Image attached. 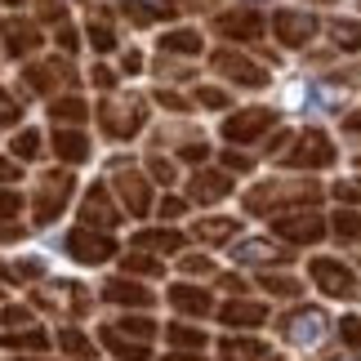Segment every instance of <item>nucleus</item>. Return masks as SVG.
Returning <instances> with one entry per match:
<instances>
[{
	"mask_svg": "<svg viewBox=\"0 0 361 361\" xmlns=\"http://www.w3.org/2000/svg\"><path fill=\"white\" fill-rule=\"evenodd\" d=\"M317 197H322V188H317L312 178H299V183L272 178V183H259V188L245 197V210H250V214H272V210H286V205H299V210H308Z\"/></svg>",
	"mask_w": 361,
	"mask_h": 361,
	"instance_id": "obj_1",
	"label": "nucleus"
},
{
	"mask_svg": "<svg viewBox=\"0 0 361 361\" xmlns=\"http://www.w3.org/2000/svg\"><path fill=\"white\" fill-rule=\"evenodd\" d=\"M99 121H103L107 138H134L147 121V107H143V99H134V94H107L103 107H99Z\"/></svg>",
	"mask_w": 361,
	"mask_h": 361,
	"instance_id": "obj_2",
	"label": "nucleus"
},
{
	"mask_svg": "<svg viewBox=\"0 0 361 361\" xmlns=\"http://www.w3.org/2000/svg\"><path fill=\"white\" fill-rule=\"evenodd\" d=\"M330 161H335V143L322 130H303L286 147V165H295V170H326Z\"/></svg>",
	"mask_w": 361,
	"mask_h": 361,
	"instance_id": "obj_3",
	"label": "nucleus"
},
{
	"mask_svg": "<svg viewBox=\"0 0 361 361\" xmlns=\"http://www.w3.org/2000/svg\"><path fill=\"white\" fill-rule=\"evenodd\" d=\"M210 67L219 76H228L232 85H245V90H263V85H268V72H263L259 63H250L245 54H237V49H214Z\"/></svg>",
	"mask_w": 361,
	"mask_h": 361,
	"instance_id": "obj_4",
	"label": "nucleus"
},
{
	"mask_svg": "<svg viewBox=\"0 0 361 361\" xmlns=\"http://www.w3.org/2000/svg\"><path fill=\"white\" fill-rule=\"evenodd\" d=\"M272 36L281 40L286 49H303L317 36V13H308V9H276L272 13Z\"/></svg>",
	"mask_w": 361,
	"mask_h": 361,
	"instance_id": "obj_5",
	"label": "nucleus"
},
{
	"mask_svg": "<svg viewBox=\"0 0 361 361\" xmlns=\"http://www.w3.org/2000/svg\"><path fill=\"white\" fill-rule=\"evenodd\" d=\"M308 272H312V281L322 286L326 295H335V299H357V276H353V268H343L339 259H312Z\"/></svg>",
	"mask_w": 361,
	"mask_h": 361,
	"instance_id": "obj_6",
	"label": "nucleus"
},
{
	"mask_svg": "<svg viewBox=\"0 0 361 361\" xmlns=\"http://www.w3.org/2000/svg\"><path fill=\"white\" fill-rule=\"evenodd\" d=\"M67 197H72V174H45L36 192V224H54L63 214Z\"/></svg>",
	"mask_w": 361,
	"mask_h": 361,
	"instance_id": "obj_7",
	"label": "nucleus"
},
{
	"mask_svg": "<svg viewBox=\"0 0 361 361\" xmlns=\"http://www.w3.org/2000/svg\"><path fill=\"white\" fill-rule=\"evenodd\" d=\"M67 255H72L76 263H103V259L116 255V241L107 237V232H94V228H72Z\"/></svg>",
	"mask_w": 361,
	"mask_h": 361,
	"instance_id": "obj_8",
	"label": "nucleus"
},
{
	"mask_svg": "<svg viewBox=\"0 0 361 361\" xmlns=\"http://www.w3.org/2000/svg\"><path fill=\"white\" fill-rule=\"evenodd\" d=\"M272 232L281 241H295V245H312V241H322L326 237V224L317 214L308 210H299V214H276L272 219Z\"/></svg>",
	"mask_w": 361,
	"mask_h": 361,
	"instance_id": "obj_9",
	"label": "nucleus"
},
{
	"mask_svg": "<svg viewBox=\"0 0 361 361\" xmlns=\"http://www.w3.org/2000/svg\"><path fill=\"white\" fill-rule=\"evenodd\" d=\"M272 121H276V116L268 112V107H241L237 116L224 121V138H228V143H250V138L268 134Z\"/></svg>",
	"mask_w": 361,
	"mask_h": 361,
	"instance_id": "obj_10",
	"label": "nucleus"
},
{
	"mask_svg": "<svg viewBox=\"0 0 361 361\" xmlns=\"http://www.w3.org/2000/svg\"><path fill=\"white\" fill-rule=\"evenodd\" d=\"M116 219H121V210L112 205V197H107V188H103V183H94V188L85 192V201H80V224H85V228H99V232H107V228H116Z\"/></svg>",
	"mask_w": 361,
	"mask_h": 361,
	"instance_id": "obj_11",
	"label": "nucleus"
},
{
	"mask_svg": "<svg viewBox=\"0 0 361 361\" xmlns=\"http://www.w3.org/2000/svg\"><path fill=\"white\" fill-rule=\"evenodd\" d=\"M116 192H121V201H125V210L143 219L152 210V188H147V178L138 174V170H125V165H116Z\"/></svg>",
	"mask_w": 361,
	"mask_h": 361,
	"instance_id": "obj_12",
	"label": "nucleus"
},
{
	"mask_svg": "<svg viewBox=\"0 0 361 361\" xmlns=\"http://www.w3.org/2000/svg\"><path fill=\"white\" fill-rule=\"evenodd\" d=\"M281 330H286L290 343H317L326 335V312L322 308H299V312H290L281 322Z\"/></svg>",
	"mask_w": 361,
	"mask_h": 361,
	"instance_id": "obj_13",
	"label": "nucleus"
},
{
	"mask_svg": "<svg viewBox=\"0 0 361 361\" xmlns=\"http://www.w3.org/2000/svg\"><path fill=\"white\" fill-rule=\"evenodd\" d=\"M0 40H5V49L13 59H27L32 49H40V27L27 18H5L0 23Z\"/></svg>",
	"mask_w": 361,
	"mask_h": 361,
	"instance_id": "obj_14",
	"label": "nucleus"
},
{
	"mask_svg": "<svg viewBox=\"0 0 361 361\" xmlns=\"http://www.w3.org/2000/svg\"><path fill=\"white\" fill-rule=\"evenodd\" d=\"M219 32H224L228 40H263V32H268V23H263V13H250V9H232V13H219Z\"/></svg>",
	"mask_w": 361,
	"mask_h": 361,
	"instance_id": "obj_15",
	"label": "nucleus"
},
{
	"mask_svg": "<svg viewBox=\"0 0 361 361\" xmlns=\"http://www.w3.org/2000/svg\"><path fill=\"white\" fill-rule=\"evenodd\" d=\"M54 157L59 161H67V165H80L90 157V138H85V130H76V125H63V130H54Z\"/></svg>",
	"mask_w": 361,
	"mask_h": 361,
	"instance_id": "obj_16",
	"label": "nucleus"
},
{
	"mask_svg": "<svg viewBox=\"0 0 361 361\" xmlns=\"http://www.w3.org/2000/svg\"><path fill=\"white\" fill-rule=\"evenodd\" d=\"M23 80H27V85H32L36 94H45V90H54V85H59V80H67V85H72V80H76V72H72V63H59V59H49V63H36V67H27V72H23Z\"/></svg>",
	"mask_w": 361,
	"mask_h": 361,
	"instance_id": "obj_17",
	"label": "nucleus"
},
{
	"mask_svg": "<svg viewBox=\"0 0 361 361\" xmlns=\"http://www.w3.org/2000/svg\"><path fill=\"white\" fill-rule=\"evenodd\" d=\"M188 192H192V201L210 205V201H224L228 192H232V178H228V174H219V170H201V174L188 183Z\"/></svg>",
	"mask_w": 361,
	"mask_h": 361,
	"instance_id": "obj_18",
	"label": "nucleus"
},
{
	"mask_svg": "<svg viewBox=\"0 0 361 361\" xmlns=\"http://www.w3.org/2000/svg\"><path fill=\"white\" fill-rule=\"evenodd\" d=\"M232 259L237 263H286L290 250L276 241H241V245H232Z\"/></svg>",
	"mask_w": 361,
	"mask_h": 361,
	"instance_id": "obj_19",
	"label": "nucleus"
},
{
	"mask_svg": "<svg viewBox=\"0 0 361 361\" xmlns=\"http://www.w3.org/2000/svg\"><path fill=\"white\" fill-rule=\"evenodd\" d=\"M103 295L112 303H121V308H152V290L138 286V281H121V276L103 286Z\"/></svg>",
	"mask_w": 361,
	"mask_h": 361,
	"instance_id": "obj_20",
	"label": "nucleus"
},
{
	"mask_svg": "<svg viewBox=\"0 0 361 361\" xmlns=\"http://www.w3.org/2000/svg\"><path fill=\"white\" fill-rule=\"evenodd\" d=\"M103 348H107V353H116L121 361H147V357H152V348H147L143 339H125L116 326H107V330H103Z\"/></svg>",
	"mask_w": 361,
	"mask_h": 361,
	"instance_id": "obj_21",
	"label": "nucleus"
},
{
	"mask_svg": "<svg viewBox=\"0 0 361 361\" xmlns=\"http://www.w3.org/2000/svg\"><path fill=\"white\" fill-rule=\"evenodd\" d=\"M205 40L197 27H178V32H165L161 36V54H178V59H192V54H201Z\"/></svg>",
	"mask_w": 361,
	"mask_h": 361,
	"instance_id": "obj_22",
	"label": "nucleus"
},
{
	"mask_svg": "<svg viewBox=\"0 0 361 361\" xmlns=\"http://www.w3.org/2000/svg\"><path fill=\"white\" fill-rule=\"evenodd\" d=\"M121 5L130 9V18L138 27H147V23H157V18H174V13H178L174 0H121Z\"/></svg>",
	"mask_w": 361,
	"mask_h": 361,
	"instance_id": "obj_23",
	"label": "nucleus"
},
{
	"mask_svg": "<svg viewBox=\"0 0 361 361\" xmlns=\"http://www.w3.org/2000/svg\"><path fill=\"white\" fill-rule=\"evenodd\" d=\"M224 317L228 326H263L268 322V308L263 303H250V299H232V303H224Z\"/></svg>",
	"mask_w": 361,
	"mask_h": 361,
	"instance_id": "obj_24",
	"label": "nucleus"
},
{
	"mask_svg": "<svg viewBox=\"0 0 361 361\" xmlns=\"http://www.w3.org/2000/svg\"><path fill=\"white\" fill-rule=\"evenodd\" d=\"M170 303L178 312H188V317H205L210 312V295L197 286H170Z\"/></svg>",
	"mask_w": 361,
	"mask_h": 361,
	"instance_id": "obj_25",
	"label": "nucleus"
},
{
	"mask_svg": "<svg viewBox=\"0 0 361 361\" xmlns=\"http://www.w3.org/2000/svg\"><path fill=\"white\" fill-rule=\"evenodd\" d=\"M0 348H13V353H45L49 348V335L36 326L27 330H13V335H0Z\"/></svg>",
	"mask_w": 361,
	"mask_h": 361,
	"instance_id": "obj_26",
	"label": "nucleus"
},
{
	"mask_svg": "<svg viewBox=\"0 0 361 361\" xmlns=\"http://www.w3.org/2000/svg\"><path fill=\"white\" fill-rule=\"evenodd\" d=\"M219 353H224V361H263L268 357V348L259 339H241V335H228L219 343Z\"/></svg>",
	"mask_w": 361,
	"mask_h": 361,
	"instance_id": "obj_27",
	"label": "nucleus"
},
{
	"mask_svg": "<svg viewBox=\"0 0 361 361\" xmlns=\"http://www.w3.org/2000/svg\"><path fill=\"white\" fill-rule=\"evenodd\" d=\"M85 36H90V45L99 49V54H112V49H116V27H112V18H107V9H99V13L90 18Z\"/></svg>",
	"mask_w": 361,
	"mask_h": 361,
	"instance_id": "obj_28",
	"label": "nucleus"
},
{
	"mask_svg": "<svg viewBox=\"0 0 361 361\" xmlns=\"http://www.w3.org/2000/svg\"><path fill=\"white\" fill-rule=\"evenodd\" d=\"M49 116L54 121H67V125H80V121L90 116V103L80 99V94H63V99L49 103Z\"/></svg>",
	"mask_w": 361,
	"mask_h": 361,
	"instance_id": "obj_29",
	"label": "nucleus"
},
{
	"mask_svg": "<svg viewBox=\"0 0 361 361\" xmlns=\"http://www.w3.org/2000/svg\"><path fill=\"white\" fill-rule=\"evenodd\" d=\"M330 40H335L343 54H357L361 49V23L357 18H335L330 23Z\"/></svg>",
	"mask_w": 361,
	"mask_h": 361,
	"instance_id": "obj_30",
	"label": "nucleus"
},
{
	"mask_svg": "<svg viewBox=\"0 0 361 361\" xmlns=\"http://www.w3.org/2000/svg\"><path fill=\"white\" fill-rule=\"evenodd\" d=\"M134 245L138 250H161V255H174V250H183V237H178L174 228H165V232H138Z\"/></svg>",
	"mask_w": 361,
	"mask_h": 361,
	"instance_id": "obj_31",
	"label": "nucleus"
},
{
	"mask_svg": "<svg viewBox=\"0 0 361 361\" xmlns=\"http://www.w3.org/2000/svg\"><path fill=\"white\" fill-rule=\"evenodd\" d=\"M197 237H201L205 245L232 241V237H237V224H232V219H201V224H197Z\"/></svg>",
	"mask_w": 361,
	"mask_h": 361,
	"instance_id": "obj_32",
	"label": "nucleus"
},
{
	"mask_svg": "<svg viewBox=\"0 0 361 361\" xmlns=\"http://www.w3.org/2000/svg\"><path fill=\"white\" fill-rule=\"evenodd\" d=\"M165 339H170L174 348H183V353H201L205 348V335H201V330H192V326H170V330H165Z\"/></svg>",
	"mask_w": 361,
	"mask_h": 361,
	"instance_id": "obj_33",
	"label": "nucleus"
},
{
	"mask_svg": "<svg viewBox=\"0 0 361 361\" xmlns=\"http://www.w3.org/2000/svg\"><path fill=\"white\" fill-rule=\"evenodd\" d=\"M335 232H339V241H361V210H343L335 214Z\"/></svg>",
	"mask_w": 361,
	"mask_h": 361,
	"instance_id": "obj_34",
	"label": "nucleus"
},
{
	"mask_svg": "<svg viewBox=\"0 0 361 361\" xmlns=\"http://www.w3.org/2000/svg\"><path fill=\"white\" fill-rule=\"evenodd\" d=\"M9 152H13V157H23V161H36V152H40V134H36V130H23V134H13Z\"/></svg>",
	"mask_w": 361,
	"mask_h": 361,
	"instance_id": "obj_35",
	"label": "nucleus"
},
{
	"mask_svg": "<svg viewBox=\"0 0 361 361\" xmlns=\"http://www.w3.org/2000/svg\"><path fill=\"white\" fill-rule=\"evenodd\" d=\"M59 343H63L67 357H90V353H94V343L80 335V330H59Z\"/></svg>",
	"mask_w": 361,
	"mask_h": 361,
	"instance_id": "obj_36",
	"label": "nucleus"
},
{
	"mask_svg": "<svg viewBox=\"0 0 361 361\" xmlns=\"http://www.w3.org/2000/svg\"><path fill=\"white\" fill-rule=\"evenodd\" d=\"M263 290H268V295H299V281L295 276H281V272H263Z\"/></svg>",
	"mask_w": 361,
	"mask_h": 361,
	"instance_id": "obj_37",
	"label": "nucleus"
},
{
	"mask_svg": "<svg viewBox=\"0 0 361 361\" xmlns=\"http://www.w3.org/2000/svg\"><path fill=\"white\" fill-rule=\"evenodd\" d=\"M116 330H121V335H134V339H143V343H147L152 335H157V326H152L147 317H125V322H121Z\"/></svg>",
	"mask_w": 361,
	"mask_h": 361,
	"instance_id": "obj_38",
	"label": "nucleus"
},
{
	"mask_svg": "<svg viewBox=\"0 0 361 361\" xmlns=\"http://www.w3.org/2000/svg\"><path fill=\"white\" fill-rule=\"evenodd\" d=\"M147 174L157 178V183H165V188L174 183V165L165 161V157H147Z\"/></svg>",
	"mask_w": 361,
	"mask_h": 361,
	"instance_id": "obj_39",
	"label": "nucleus"
},
{
	"mask_svg": "<svg viewBox=\"0 0 361 361\" xmlns=\"http://www.w3.org/2000/svg\"><path fill=\"white\" fill-rule=\"evenodd\" d=\"M125 272H143V276H157L161 263L147 259V255H125Z\"/></svg>",
	"mask_w": 361,
	"mask_h": 361,
	"instance_id": "obj_40",
	"label": "nucleus"
},
{
	"mask_svg": "<svg viewBox=\"0 0 361 361\" xmlns=\"http://www.w3.org/2000/svg\"><path fill=\"white\" fill-rule=\"evenodd\" d=\"M23 116V107H18V99H13L9 90H0V125H13Z\"/></svg>",
	"mask_w": 361,
	"mask_h": 361,
	"instance_id": "obj_41",
	"label": "nucleus"
},
{
	"mask_svg": "<svg viewBox=\"0 0 361 361\" xmlns=\"http://www.w3.org/2000/svg\"><path fill=\"white\" fill-rule=\"evenodd\" d=\"M255 170V161L241 157V152H224V174H250Z\"/></svg>",
	"mask_w": 361,
	"mask_h": 361,
	"instance_id": "obj_42",
	"label": "nucleus"
},
{
	"mask_svg": "<svg viewBox=\"0 0 361 361\" xmlns=\"http://www.w3.org/2000/svg\"><path fill=\"white\" fill-rule=\"evenodd\" d=\"M339 335H343L348 348H361V322H357V317H343V322H339Z\"/></svg>",
	"mask_w": 361,
	"mask_h": 361,
	"instance_id": "obj_43",
	"label": "nucleus"
},
{
	"mask_svg": "<svg viewBox=\"0 0 361 361\" xmlns=\"http://www.w3.org/2000/svg\"><path fill=\"white\" fill-rule=\"evenodd\" d=\"M335 197L353 210V205H361V183H343V178H339V183H335Z\"/></svg>",
	"mask_w": 361,
	"mask_h": 361,
	"instance_id": "obj_44",
	"label": "nucleus"
},
{
	"mask_svg": "<svg viewBox=\"0 0 361 361\" xmlns=\"http://www.w3.org/2000/svg\"><path fill=\"white\" fill-rule=\"evenodd\" d=\"M178 157L192 161V165H201L205 157H210V147H205V138H201V143H183V147H178Z\"/></svg>",
	"mask_w": 361,
	"mask_h": 361,
	"instance_id": "obj_45",
	"label": "nucleus"
},
{
	"mask_svg": "<svg viewBox=\"0 0 361 361\" xmlns=\"http://www.w3.org/2000/svg\"><path fill=\"white\" fill-rule=\"evenodd\" d=\"M183 272H192V276H205V272H214V263L205 259V255H188V259H183Z\"/></svg>",
	"mask_w": 361,
	"mask_h": 361,
	"instance_id": "obj_46",
	"label": "nucleus"
},
{
	"mask_svg": "<svg viewBox=\"0 0 361 361\" xmlns=\"http://www.w3.org/2000/svg\"><path fill=\"white\" fill-rule=\"evenodd\" d=\"M18 210H23V197H18V192H0V219H13Z\"/></svg>",
	"mask_w": 361,
	"mask_h": 361,
	"instance_id": "obj_47",
	"label": "nucleus"
},
{
	"mask_svg": "<svg viewBox=\"0 0 361 361\" xmlns=\"http://www.w3.org/2000/svg\"><path fill=\"white\" fill-rule=\"evenodd\" d=\"M197 103L201 107H228V94L224 90H197Z\"/></svg>",
	"mask_w": 361,
	"mask_h": 361,
	"instance_id": "obj_48",
	"label": "nucleus"
},
{
	"mask_svg": "<svg viewBox=\"0 0 361 361\" xmlns=\"http://www.w3.org/2000/svg\"><path fill=\"white\" fill-rule=\"evenodd\" d=\"M0 322H5V326H27V322H32V312L13 303V308H5V312H0Z\"/></svg>",
	"mask_w": 361,
	"mask_h": 361,
	"instance_id": "obj_49",
	"label": "nucleus"
},
{
	"mask_svg": "<svg viewBox=\"0 0 361 361\" xmlns=\"http://www.w3.org/2000/svg\"><path fill=\"white\" fill-rule=\"evenodd\" d=\"M157 210H161V219H178V214H183V210H188V205H183V201H178V197H165V201L157 205Z\"/></svg>",
	"mask_w": 361,
	"mask_h": 361,
	"instance_id": "obj_50",
	"label": "nucleus"
},
{
	"mask_svg": "<svg viewBox=\"0 0 361 361\" xmlns=\"http://www.w3.org/2000/svg\"><path fill=\"white\" fill-rule=\"evenodd\" d=\"M94 85H99V90H107V94H112V90H116V76H112V72H107V67H94Z\"/></svg>",
	"mask_w": 361,
	"mask_h": 361,
	"instance_id": "obj_51",
	"label": "nucleus"
},
{
	"mask_svg": "<svg viewBox=\"0 0 361 361\" xmlns=\"http://www.w3.org/2000/svg\"><path fill=\"white\" fill-rule=\"evenodd\" d=\"M121 72H125V76H134V72H143V59H138V54L130 49V54H125V59H121Z\"/></svg>",
	"mask_w": 361,
	"mask_h": 361,
	"instance_id": "obj_52",
	"label": "nucleus"
},
{
	"mask_svg": "<svg viewBox=\"0 0 361 361\" xmlns=\"http://www.w3.org/2000/svg\"><path fill=\"white\" fill-rule=\"evenodd\" d=\"M13 178H18V165L9 157H0V183H13Z\"/></svg>",
	"mask_w": 361,
	"mask_h": 361,
	"instance_id": "obj_53",
	"label": "nucleus"
},
{
	"mask_svg": "<svg viewBox=\"0 0 361 361\" xmlns=\"http://www.w3.org/2000/svg\"><path fill=\"white\" fill-rule=\"evenodd\" d=\"M343 134L361 138V112H348V116H343Z\"/></svg>",
	"mask_w": 361,
	"mask_h": 361,
	"instance_id": "obj_54",
	"label": "nucleus"
},
{
	"mask_svg": "<svg viewBox=\"0 0 361 361\" xmlns=\"http://www.w3.org/2000/svg\"><path fill=\"white\" fill-rule=\"evenodd\" d=\"M59 45H63V49H76V32H72L67 23H59Z\"/></svg>",
	"mask_w": 361,
	"mask_h": 361,
	"instance_id": "obj_55",
	"label": "nucleus"
},
{
	"mask_svg": "<svg viewBox=\"0 0 361 361\" xmlns=\"http://www.w3.org/2000/svg\"><path fill=\"white\" fill-rule=\"evenodd\" d=\"M157 103H165V107H174V112H178V107H188V103L178 99V94H170V90H157Z\"/></svg>",
	"mask_w": 361,
	"mask_h": 361,
	"instance_id": "obj_56",
	"label": "nucleus"
},
{
	"mask_svg": "<svg viewBox=\"0 0 361 361\" xmlns=\"http://www.w3.org/2000/svg\"><path fill=\"white\" fill-rule=\"evenodd\" d=\"M286 147H290V134H286V130L268 138V152H286Z\"/></svg>",
	"mask_w": 361,
	"mask_h": 361,
	"instance_id": "obj_57",
	"label": "nucleus"
},
{
	"mask_svg": "<svg viewBox=\"0 0 361 361\" xmlns=\"http://www.w3.org/2000/svg\"><path fill=\"white\" fill-rule=\"evenodd\" d=\"M174 5H183V9H214L219 0H174Z\"/></svg>",
	"mask_w": 361,
	"mask_h": 361,
	"instance_id": "obj_58",
	"label": "nucleus"
},
{
	"mask_svg": "<svg viewBox=\"0 0 361 361\" xmlns=\"http://www.w3.org/2000/svg\"><path fill=\"white\" fill-rule=\"evenodd\" d=\"M170 361H201V357H170Z\"/></svg>",
	"mask_w": 361,
	"mask_h": 361,
	"instance_id": "obj_59",
	"label": "nucleus"
},
{
	"mask_svg": "<svg viewBox=\"0 0 361 361\" xmlns=\"http://www.w3.org/2000/svg\"><path fill=\"white\" fill-rule=\"evenodd\" d=\"M335 361H361V357H335Z\"/></svg>",
	"mask_w": 361,
	"mask_h": 361,
	"instance_id": "obj_60",
	"label": "nucleus"
},
{
	"mask_svg": "<svg viewBox=\"0 0 361 361\" xmlns=\"http://www.w3.org/2000/svg\"><path fill=\"white\" fill-rule=\"evenodd\" d=\"M9 5H18V0H9Z\"/></svg>",
	"mask_w": 361,
	"mask_h": 361,
	"instance_id": "obj_61",
	"label": "nucleus"
}]
</instances>
